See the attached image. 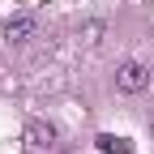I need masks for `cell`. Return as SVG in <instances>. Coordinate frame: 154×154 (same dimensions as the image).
<instances>
[{
	"label": "cell",
	"mask_w": 154,
	"mask_h": 154,
	"mask_svg": "<svg viewBox=\"0 0 154 154\" xmlns=\"http://www.w3.org/2000/svg\"><path fill=\"white\" fill-rule=\"evenodd\" d=\"M150 86V69L141 60H124L120 69H116V90H124V94H141Z\"/></svg>",
	"instance_id": "1"
},
{
	"label": "cell",
	"mask_w": 154,
	"mask_h": 154,
	"mask_svg": "<svg viewBox=\"0 0 154 154\" xmlns=\"http://www.w3.org/2000/svg\"><path fill=\"white\" fill-rule=\"evenodd\" d=\"M34 34H38V17H30V13H17L13 22L5 26V43H13V47H22V43H30Z\"/></svg>",
	"instance_id": "2"
},
{
	"label": "cell",
	"mask_w": 154,
	"mask_h": 154,
	"mask_svg": "<svg viewBox=\"0 0 154 154\" xmlns=\"http://www.w3.org/2000/svg\"><path fill=\"white\" fill-rule=\"evenodd\" d=\"M26 146H30V150H51V146H56V124L30 120V124H26Z\"/></svg>",
	"instance_id": "3"
},
{
	"label": "cell",
	"mask_w": 154,
	"mask_h": 154,
	"mask_svg": "<svg viewBox=\"0 0 154 154\" xmlns=\"http://www.w3.org/2000/svg\"><path fill=\"white\" fill-rule=\"evenodd\" d=\"M94 146H99L103 154H128V137H116V133H99Z\"/></svg>",
	"instance_id": "4"
},
{
	"label": "cell",
	"mask_w": 154,
	"mask_h": 154,
	"mask_svg": "<svg viewBox=\"0 0 154 154\" xmlns=\"http://www.w3.org/2000/svg\"><path fill=\"white\" fill-rule=\"evenodd\" d=\"M82 34H86V43H99V34H103V22H90Z\"/></svg>",
	"instance_id": "5"
}]
</instances>
